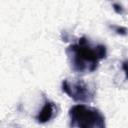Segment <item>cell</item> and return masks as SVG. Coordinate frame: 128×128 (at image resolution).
<instances>
[{
    "instance_id": "cell-5",
    "label": "cell",
    "mask_w": 128,
    "mask_h": 128,
    "mask_svg": "<svg viewBox=\"0 0 128 128\" xmlns=\"http://www.w3.org/2000/svg\"><path fill=\"white\" fill-rule=\"evenodd\" d=\"M111 29H113L118 35H122V36H125L128 34V29L126 27H123V26H117V25H112L110 26Z\"/></svg>"
},
{
    "instance_id": "cell-4",
    "label": "cell",
    "mask_w": 128,
    "mask_h": 128,
    "mask_svg": "<svg viewBox=\"0 0 128 128\" xmlns=\"http://www.w3.org/2000/svg\"><path fill=\"white\" fill-rule=\"evenodd\" d=\"M56 114V105L54 102L48 100V99H45V102H44V105L42 106L41 110L38 112V114L36 115V120L38 123H41V124H44V123H47L49 122Z\"/></svg>"
},
{
    "instance_id": "cell-6",
    "label": "cell",
    "mask_w": 128,
    "mask_h": 128,
    "mask_svg": "<svg viewBox=\"0 0 128 128\" xmlns=\"http://www.w3.org/2000/svg\"><path fill=\"white\" fill-rule=\"evenodd\" d=\"M113 9L117 14H123L124 13V8L122 5H120L119 3H113Z\"/></svg>"
},
{
    "instance_id": "cell-2",
    "label": "cell",
    "mask_w": 128,
    "mask_h": 128,
    "mask_svg": "<svg viewBox=\"0 0 128 128\" xmlns=\"http://www.w3.org/2000/svg\"><path fill=\"white\" fill-rule=\"evenodd\" d=\"M72 128H106L104 115L96 108L77 104L69 109Z\"/></svg>"
},
{
    "instance_id": "cell-7",
    "label": "cell",
    "mask_w": 128,
    "mask_h": 128,
    "mask_svg": "<svg viewBox=\"0 0 128 128\" xmlns=\"http://www.w3.org/2000/svg\"><path fill=\"white\" fill-rule=\"evenodd\" d=\"M122 70H123V72L125 74L126 79L128 80V59H126V60H124L122 62Z\"/></svg>"
},
{
    "instance_id": "cell-3",
    "label": "cell",
    "mask_w": 128,
    "mask_h": 128,
    "mask_svg": "<svg viewBox=\"0 0 128 128\" xmlns=\"http://www.w3.org/2000/svg\"><path fill=\"white\" fill-rule=\"evenodd\" d=\"M61 88L65 94L76 102H91L96 94L95 87L82 79H64Z\"/></svg>"
},
{
    "instance_id": "cell-1",
    "label": "cell",
    "mask_w": 128,
    "mask_h": 128,
    "mask_svg": "<svg viewBox=\"0 0 128 128\" xmlns=\"http://www.w3.org/2000/svg\"><path fill=\"white\" fill-rule=\"evenodd\" d=\"M66 55L71 69L80 74L94 72L100 61L106 58L107 48L103 44H94L86 36L66 48Z\"/></svg>"
}]
</instances>
